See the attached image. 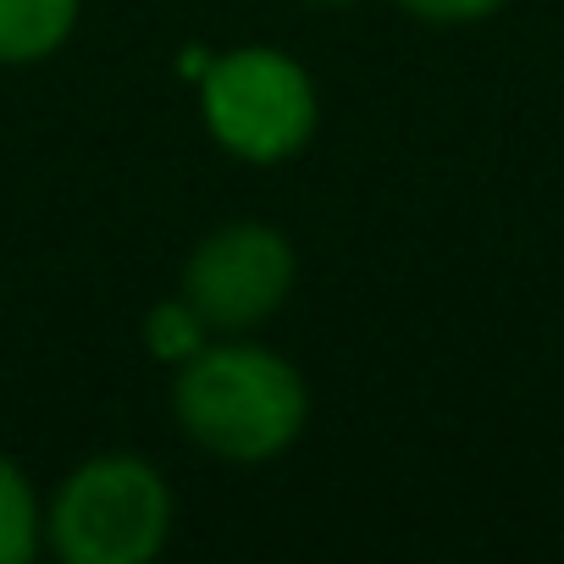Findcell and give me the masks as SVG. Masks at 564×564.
Instances as JSON below:
<instances>
[{
    "label": "cell",
    "instance_id": "1",
    "mask_svg": "<svg viewBox=\"0 0 564 564\" xmlns=\"http://www.w3.org/2000/svg\"><path fill=\"white\" fill-rule=\"evenodd\" d=\"M172 415L194 448L227 465H265L311 426V382L265 344H205L172 382Z\"/></svg>",
    "mask_w": 564,
    "mask_h": 564
},
{
    "label": "cell",
    "instance_id": "2",
    "mask_svg": "<svg viewBox=\"0 0 564 564\" xmlns=\"http://www.w3.org/2000/svg\"><path fill=\"white\" fill-rule=\"evenodd\" d=\"M177 525V492L144 454L73 465L45 503V542L67 564H150Z\"/></svg>",
    "mask_w": 564,
    "mask_h": 564
},
{
    "label": "cell",
    "instance_id": "3",
    "mask_svg": "<svg viewBox=\"0 0 564 564\" xmlns=\"http://www.w3.org/2000/svg\"><path fill=\"white\" fill-rule=\"evenodd\" d=\"M199 122L243 166L294 161L322 128V95L300 56L232 45L199 67Z\"/></svg>",
    "mask_w": 564,
    "mask_h": 564
},
{
    "label": "cell",
    "instance_id": "4",
    "mask_svg": "<svg viewBox=\"0 0 564 564\" xmlns=\"http://www.w3.org/2000/svg\"><path fill=\"white\" fill-rule=\"evenodd\" d=\"M300 282V254L271 221H221L183 260V300L221 333H249L289 305Z\"/></svg>",
    "mask_w": 564,
    "mask_h": 564
},
{
    "label": "cell",
    "instance_id": "5",
    "mask_svg": "<svg viewBox=\"0 0 564 564\" xmlns=\"http://www.w3.org/2000/svg\"><path fill=\"white\" fill-rule=\"evenodd\" d=\"M84 18V0H0V67L51 62Z\"/></svg>",
    "mask_w": 564,
    "mask_h": 564
},
{
    "label": "cell",
    "instance_id": "6",
    "mask_svg": "<svg viewBox=\"0 0 564 564\" xmlns=\"http://www.w3.org/2000/svg\"><path fill=\"white\" fill-rule=\"evenodd\" d=\"M40 547H45V498L12 454H0V564H29Z\"/></svg>",
    "mask_w": 564,
    "mask_h": 564
},
{
    "label": "cell",
    "instance_id": "7",
    "mask_svg": "<svg viewBox=\"0 0 564 564\" xmlns=\"http://www.w3.org/2000/svg\"><path fill=\"white\" fill-rule=\"evenodd\" d=\"M144 349H150V360H161V366H188L210 338H216V327L183 300V294H172V300H155L150 311H144Z\"/></svg>",
    "mask_w": 564,
    "mask_h": 564
},
{
    "label": "cell",
    "instance_id": "8",
    "mask_svg": "<svg viewBox=\"0 0 564 564\" xmlns=\"http://www.w3.org/2000/svg\"><path fill=\"white\" fill-rule=\"evenodd\" d=\"M393 7L410 12L415 23H432V29H465V23H487L509 0H393Z\"/></svg>",
    "mask_w": 564,
    "mask_h": 564
},
{
    "label": "cell",
    "instance_id": "9",
    "mask_svg": "<svg viewBox=\"0 0 564 564\" xmlns=\"http://www.w3.org/2000/svg\"><path fill=\"white\" fill-rule=\"evenodd\" d=\"M300 7H355V0H300Z\"/></svg>",
    "mask_w": 564,
    "mask_h": 564
}]
</instances>
